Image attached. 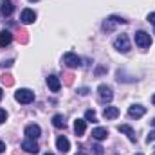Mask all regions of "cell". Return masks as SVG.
<instances>
[{
	"label": "cell",
	"mask_w": 155,
	"mask_h": 155,
	"mask_svg": "<svg viewBox=\"0 0 155 155\" xmlns=\"http://www.w3.org/2000/svg\"><path fill=\"white\" fill-rule=\"evenodd\" d=\"M15 99L22 105H29V103L35 101V92L29 90V88H20V90L15 92Z\"/></svg>",
	"instance_id": "6da1fadb"
},
{
	"label": "cell",
	"mask_w": 155,
	"mask_h": 155,
	"mask_svg": "<svg viewBox=\"0 0 155 155\" xmlns=\"http://www.w3.org/2000/svg\"><path fill=\"white\" fill-rule=\"evenodd\" d=\"M114 49L119 51V52H123V54H126L130 51V40H128V36L126 35H119L114 40Z\"/></svg>",
	"instance_id": "7a4b0ae2"
},
{
	"label": "cell",
	"mask_w": 155,
	"mask_h": 155,
	"mask_svg": "<svg viewBox=\"0 0 155 155\" xmlns=\"http://www.w3.org/2000/svg\"><path fill=\"white\" fill-rule=\"evenodd\" d=\"M135 43L141 47V49H148L152 45V36L146 33V31H137L135 33Z\"/></svg>",
	"instance_id": "3957f363"
},
{
	"label": "cell",
	"mask_w": 155,
	"mask_h": 155,
	"mask_svg": "<svg viewBox=\"0 0 155 155\" xmlns=\"http://www.w3.org/2000/svg\"><path fill=\"white\" fill-rule=\"evenodd\" d=\"M97 96H99V101L101 103H110L114 94H112V88L108 85H99L97 87Z\"/></svg>",
	"instance_id": "277c9868"
},
{
	"label": "cell",
	"mask_w": 155,
	"mask_h": 155,
	"mask_svg": "<svg viewBox=\"0 0 155 155\" xmlns=\"http://www.w3.org/2000/svg\"><path fill=\"white\" fill-rule=\"evenodd\" d=\"M63 63L69 67V69H78L81 65V58L74 54V52H65L63 54Z\"/></svg>",
	"instance_id": "5b68a950"
},
{
	"label": "cell",
	"mask_w": 155,
	"mask_h": 155,
	"mask_svg": "<svg viewBox=\"0 0 155 155\" xmlns=\"http://www.w3.org/2000/svg\"><path fill=\"white\" fill-rule=\"evenodd\" d=\"M119 24H126V20H123L121 16H110V18H107V20L103 22V31L112 33V31L116 29V25H119Z\"/></svg>",
	"instance_id": "8992f818"
},
{
	"label": "cell",
	"mask_w": 155,
	"mask_h": 155,
	"mask_svg": "<svg viewBox=\"0 0 155 155\" xmlns=\"http://www.w3.org/2000/svg\"><path fill=\"white\" fill-rule=\"evenodd\" d=\"M35 20H36V13H35L33 9H24V11H22V15H20V22H22V24L27 25V24H33Z\"/></svg>",
	"instance_id": "52a82bcc"
},
{
	"label": "cell",
	"mask_w": 155,
	"mask_h": 155,
	"mask_svg": "<svg viewBox=\"0 0 155 155\" xmlns=\"http://www.w3.org/2000/svg\"><path fill=\"white\" fill-rule=\"evenodd\" d=\"M25 135H27V139H35L36 141L41 135V128L38 124H29V126H25Z\"/></svg>",
	"instance_id": "ba28073f"
},
{
	"label": "cell",
	"mask_w": 155,
	"mask_h": 155,
	"mask_svg": "<svg viewBox=\"0 0 155 155\" xmlns=\"http://www.w3.org/2000/svg\"><path fill=\"white\" fill-rule=\"evenodd\" d=\"M13 11H15V5H13L11 0H2L0 2V15L2 16H11Z\"/></svg>",
	"instance_id": "9c48e42d"
},
{
	"label": "cell",
	"mask_w": 155,
	"mask_h": 155,
	"mask_svg": "<svg viewBox=\"0 0 155 155\" xmlns=\"http://www.w3.org/2000/svg\"><path fill=\"white\" fill-rule=\"evenodd\" d=\"M22 150H25L27 153H38V143L35 141V139H25L24 143H22Z\"/></svg>",
	"instance_id": "30bf717a"
},
{
	"label": "cell",
	"mask_w": 155,
	"mask_h": 155,
	"mask_svg": "<svg viewBox=\"0 0 155 155\" xmlns=\"http://www.w3.org/2000/svg\"><path fill=\"white\" fill-rule=\"evenodd\" d=\"M144 114H146V108L141 107V105H132L128 108V116L132 117V119H139V117H143Z\"/></svg>",
	"instance_id": "8fae6325"
},
{
	"label": "cell",
	"mask_w": 155,
	"mask_h": 155,
	"mask_svg": "<svg viewBox=\"0 0 155 155\" xmlns=\"http://www.w3.org/2000/svg\"><path fill=\"white\" fill-rule=\"evenodd\" d=\"M117 130H119V132H123V134H126V135H128V139H130L132 143H137V135H135V132H134V128H132L130 124H119V126H117Z\"/></svg>",
	"instance_id": "7c38bea8"
},
{
	"label": "cell",
	"mask_w": 155,
	"mask_h": 155,
	"mask_svg": "<svg viewBox=\"0 0 155 155\" xmlns=\"http://www.w3.org/2000/svg\"><path fill=\"white\" fill-rule=\"evenodd\" d=\"M47 87H49L52 92H58V90L61 88V81H60V78L54 76V74H51V76L47 78Z\"/></svg>",
	"instance_id": "4fadbf2b"
},
{
	"label": "cell",
	"mask_w": 155,
	"mask_h": 155,
	"mask_svg": "<svg viewBox=\"0 0 155 155\" xmlns=\"http://www.w3.org/2000/svg\"><path fill=\"white\" fill-rule=\"evenodd\" d=\"M56 146H58V150H60L61 153H67V152L71 150V143H69V139L63 137V135H60V137L56 139Z\"/></svg>",
	"instance_id": "5bb4252c"
},
{
	"label": "cell",
	"mask_w": 155,
	"mask_h": 155,
	"mask_svg": "<svg viewBox=\"0 0 155 155\" xmlns=\"http://www.w3.org/2000/svg\"><path fill=\"white\" fill-rule=\"evenodd\" d=\"M92 137H94L96 141H103V139H107V137H108V130H107V128L97 126V128H94V130H92Z\"/></svg>",
	"instance_id": "9a60e30c"
},
{
	"label": "cell",
	"mask_w": 155,
	"mask_h": 155,
	"mask_svg": "<svg viewBox=\"0 0 155 155\" xmlns=\"http://www.w3.org/2000/svg\"><path fill=\"white\" fill-rule=\"evenodd\" d=\"M11 41H13V35H11V31H7V29L0 31V47H7Z\"/></svg>",
	"instance_id": "2e32d148"
},
{
	"label": "cell",
	"mask_w": 155,
	"mask_h": 155,
	"mask_svg": "<svg viewBox=\"0 0 155 155\" xmlns=\"http://www.w3.org/2000/svg\"><path fill=\"white\" fill-rule=\"evenodd\" d=\"M85 130H87V121H85V119H76V123H74V132H76L78 137H81V135L85 134Z\"/></svg>",
	"instance_id": "e0dca14e"
},
{
	"label": "cell",
	"mask_w": 155,
	"mask_h": 155,
	"mask_svg": "<svg viewBox=\"0 0 155 155\" xmlns=\"http://www.w3.org/2000/svg\"><path fill=\"white\" fill-rule=\"evenodd\" d=\"M117 116H119V108L117 107H107L103 110V117L105 119H116Z\"/></svg>",
	"instance_id": "ac0fdd59"
},
{
	"label": "cell",
	"mask_w": 155,
	"mask_h": 155,
	"mask_svg": "<svg viewBox=\"0 0 155 155\" xmlns=\"http://www.w3.org/2000/svg\"><path fill=\"white\" fill-rule=\"evenodd\" d=\"M52 124H54V128H65L67 126L65 117L61 116V114H56V116L52 117Z\"/></svg>",
	"instance_id": "d6986e66"
},
{
	"label": "cell",
	"mask_w": 155,
	"mask_h": 155,
	"mask_svg": "<svg viewBox=\"0 0 155 155\" xmlns=\"http://www.w3.org/2000/svg\"><path fill=\"white\" fill-rule=\"evenodd\" d=\"M96 119H97V117H96V112H94V110H87V112H85V121L96 123Z\"/></svg>",
	"instance_id": "ffe728a7"
},
{
	"label": "cell",
	"mask_w": 155,
	"mask_h": 155,
	"mask_svg": "<svg viewBox=\"0 0 155 155\" xmlns=\"http://www.w3.org/2000/svg\"><path fill=\"white\" fill-rule=\"evenodd\" d=\"M2 83H4V85H7V87H11V85H13V76L4 74V76H2Z\"/></svg>",
	"instance_id": "44dd1931"
},
{
	"label": "cell",
	"mask_w": 155,
	"mask_h": 155,
	"mask_svg": "<svg viewBox=\"0 0 155 155\" xmlns=\"http://www.w3.org/2000/svg\"><path fill=\"white\" fill-rule=\"evenodd\" d=\"M146 143H148V144H152V143H155V130H153V132H150V134H148V137H146Z\"/></svg>",
	"instance_id": "7402d4cb"
},
{
	"label": "cell",
	"mask_w": 155,
	"mask_h": 155,
	"mask_svg": "<svg viewBox=\"0 0 155 155\" xmlns=\"http://www.w3.org/2000/svg\"><path fill=\"white\" fill-rule=\"evenodd\" d=\"M5 119H7V112L4 108H0V123H5Z\"/></svg>",
	"instance_id": "603a6c76"
},
{
	"label": "cell",
	"mask_w": 155,
	"mask_h": 155,
	"mask_svg": "<svg viewBox=\"0 0 155 155\" xmlns=\"http://www.w3.org/2000/svg\"><path fill=\"white\" fill-rule=\"evenodd\" d=\"M11 65H13V60H7V61H2V63H0L2 69H9Z\"/></svg>",
	"instance_id": "cb8c5ba5"
},
{
	"label": "cell",
	"mask_w": 155,
	"mask_h": 155,
	"mask_svg": "<svg viewBox=\"0 0 155 155\" xmlns=\"http://www.w3.org/2000/svg\"><path fill=\"white\" fill-rule=\"evenodd\" d=\"M92 150H94V153H96V155H103V148H101L99 144H96V146H94Z\"/></svg>",
	"instance_id": "d4e9b609"
},
{
	"label": "cell",
	"mask_w": 155,
	"mask_h": 155,
	"mask_svg": "<svg viewBox=\"0 0 155 155\" xmlns=\"http://www.w3.org/2000/svg\"><path fill=\"white\" fill-rule=\"evenodd\" d=\"M78 92H79V96H87V94H88V88H87V87H83V88H79Z\"/></svg>",
	"instance_id": "484cf974"
},
{
	"label": "cell",
	"mask_w": 155,
	"mask_h": 155,
	"mask_svg": "<svg viewBox=\"0 0 155 155\" xmlns=\"http://www.w3.org/2000/svg\"><path fill=\"white\" fill-rule=\"evenodd\" d=\"M148 22L155 25V13H150V15H148Z\"/></svg>",
	"instance_id": "4316f807"
},
{
	"label": "cell",
	"mask_w": 155,
	"mask_h": 155,
	"mask_svg": "<svg viewBox=\"0 0 155 155\" xmlns=\"http://www.w3.org/2000/svg\"><path fill=\"white\" fill-rule=\"evenodd\" d=\"M4 152H5V144L0 141V153H4Z\"/></svg>",
	"instance_id": "83f0119b"
},
{
	"label": "cell",
	"mask_w": 155,
	"mask_h": 155,
	"mask_svg": "<svg viewBox=\"0 0 155 155\" xmlns=\"http://www.w3.org/2000/svg\"><path fill=\"white\" fill-rule=\"evenodd\" d=\"M2 96H4V92H2V88H0V99H2Z\"/></svg>",
	"instance_id": "f1b7e54d"
},
{
	"label": "cell",
	"mask_w": 155,
	"mask_h": 155,
	"mask_svg": "<svg viewBox=\"0 0 155 155\" xmlns=\"http://www.w3.org/2000/svg\"><path fill=\"white\" fill-rule=\"evenodd\" d=\"M152 103H153V105H155V94H153V97H152Z\"/></svg>",
	"instance_id": "f546056e"
},
{
	"label": "cell",
	"mask_w": 155,
	"mask_h": 155,
	"mask_svg": "<svg viewBox=\"0 0 155 155\" xmlns=\"http://www.w3.org/2000/svg\"><path fill=\"white\" fill-rule=\"evenodd\" d=\"M76 155H87V153H83V152H79V153H76Z\"/></svg>",
	"instance_id": "4dcf8cb0"
},
{
	"label": "cell",
	"mask_w": 155,
	"mask_h": 155,
	"mask_svg": "<svg viewBox=\"0 0 155 155\" xmlns=\"http://www.w3.org/2000/svg\"><path fill=\"white\" fill-rule=\"evenodd\" d=\"M152 126H155V119H153V121H152Z\"/></svg>",
	"instance_id": "1f68e13d"
},
{
	"label": "cell",
	"mask_w": 155,
	"mask_h": 155,
	"mask_svg": "<svg viewBox=\"0 0 155 155\" xmlns=\"http://www.w3.org/2000/svg\"><path fill=\"white\" fill-rule=\"evenodd\" d=\"M29 2H38V0H29Z\"/></svg>",
	"instance_id": "d6a6232c"
},
{
	"label": "cell",
	"mask_w": 155,
	"mask_h": 155,
	"mask_svg": "<svg viewBox=\"0 0 155 155\" xmlns=\"http://www.w3.org/2000/svg\"><path fill=\"white\" fill-rule=\"evenodd\" d=\"M45 155H52V153H45Z\"/></svg>",
	"instance_id": "836d02e7"
},
{
	"label": "cell",
	"mask_w": 155,
	"mask_h": 155,
	"mask_svg": "<svg viewBox=\"0 0 155 155\" xmlns=\"http://www.w3.org/2000/svg\"><path fill=\"white\" fill-rule=\"evenodd\" d=\"M137 155H143V153H137Z\"/></svg>",
	"instance_id": "e575fe53"
},
{
	"label": "cell",
	"mask_w": 155,
	"mask_h": 155,
	"mask_svg": "<svg viewBox=\"0 0 155 155\" xmlns=\"http://www.w3.org/2000/svg\"><path fill=\"white\" fill-rule=\"evenodd\" d=\"M153 155H155V152H153Z\"/></svg>",
	"instance_id": "d590c367"
}]
</instances>
